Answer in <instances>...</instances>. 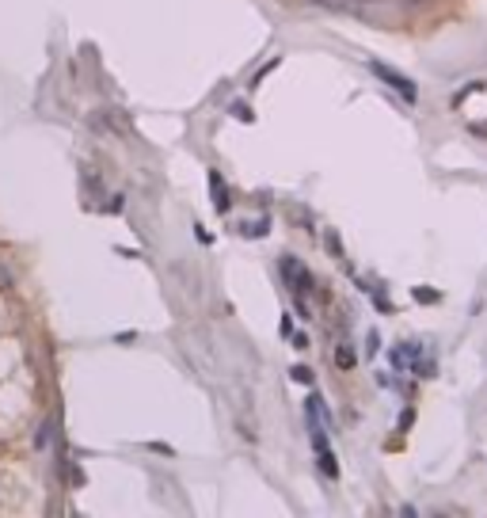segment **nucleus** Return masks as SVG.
<instances>
[{
  "mask_svg": "<svg viewBox=\"0 0 487 518\" xmlns=\"http://www.w3.org/2000/svg\"><path fill=\"white\" fill-rule=\"evenodd\" d=\"M370 69L377 73V76H381V81L389 84V88H396V92L404 95V103H415V99H419V92H415V84H412V81H404V76L396 73V69H389V65H381V61H370Z\"/></svg>",
  "mask_w": 487,
  "mask_h": 518,
  "instance_id": "f257e3e1",
  "label": "nucleus"
},
{
  "mask_svg": "<svg viewBox=\"0 0 487 518\" xmlns=\"http://www.w3.org/2000/svg\"><path fill=\"white\" fill-rule=\"evenodd\" d=\"M282 274L290 279L293 294H308V290H313V274H308L297 259H282Z\"/></svg>",
  "mask_w": 487,
  "mask_h": 518,
  "instance_id": "f03ea898",
  "label": "nucleus"
},
{
  "mask_svg": "<svg viewBox=\"0 0 487 518\" xmlns=\"http://www.w3.org/2000/svg\"><path fill=\"white\" fill-rule=\"evenodd\" d=\"M339 366H342V370L354 366V351H350V347H339Z\"/></svg>",
  "mask_w": 487,
  "mask_h": 518,
  "instance_id": "7ed1b4c3",
  "label": "nucleus"
},
{
  "mask_svg": "<svg viewBox=\"0 0 487 518\" xmlns=\"http://www.w3.org/2000/svg\"><path fill=\"white\" fill-rule=\"evenodd\" d=\"M293 378H297V381H301V385H308V381H313V373H308L305 366H297V370H293Z\"/></svg>",
  "mask_w": 487,
  "mask_h": 518,
  "instance_id": "20e7f679",
  "label": "nucleus"
},
{
  "mask_svg": "<svg viewBox=\"0 0 487 518\" xmlns=\"http://www.w3.org/2000/svg\"><path fill=\"white\" fill-rule=\"evenodd\" d=\"M320 4H328V8H350L354 0H320Z\"/></svg>",
  "mask_w": 487,
  "mask_h": 518,
  "instance_id": "39448f33",
  "label": "nucleus"
}]
</instances>
